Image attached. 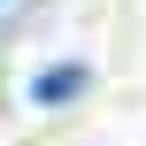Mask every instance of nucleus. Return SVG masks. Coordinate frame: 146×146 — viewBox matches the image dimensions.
Segmentation results:
<instances>
[{
    "instance_id": "obj_1",
    "label": "nucleus",
    "mask_w": 146,
    "mask_h": 146,
    "mask_svg": "<svg viewBox=\"0 0 146 146\" xmlns=\"http://www.w3.org/2000/svg\"><path fill=\"white\" fill-rule=\"evenodd\" d=\"M85 85H92V69H85V62H46V69L31 77V100H38V108H62V100H77Z\"/></svg>"
}]
</instances>
